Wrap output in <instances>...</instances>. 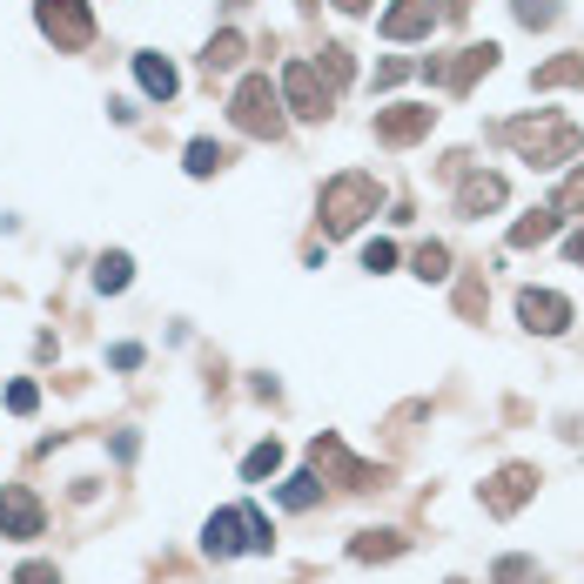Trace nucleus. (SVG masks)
I'll return each mask as SVG.
<instances>
[{
	"label": "nucleus",
	"mask_w": 584,
	"mask_h": 584,
	"mask_svg": "<svg viewBox=\"0 0 584 584\" xmlns=\"http://www.w3.org/2000/svg\"><path fill=\"white\" fill-rule=\"evenodd\" d=\"M135 81H141V88H148L155 101H168V95L181 88V75H175V68H168L161 55H135Z\"/></svg>",
	"instance_id": "15"
},
{
	"label": "nucleus",
	"mask_w": 584,
	"mask_h": 584,
	"mask_svg": "<svg viewBox=\"0 0 584 584\" xmlns=\"http://www.w3.org/2000/svg\"><path fill=\"white\" fill-rule=\"evenodd\" d=\"M283 101H289V115L323 121V115H329V101H336V88L323 81V68H316V61H289V68H283Z\"/></svg>",
	"instance_id": "4"
},
{
	"label": "nucleus",
	"mask_w": 584,
	"mask_h": 584,
	"mask_svg": "<svg viewBox=\"0 0 584 584\" xmlns=\"http://www.w3.org/2000/svg\"><path fill=\"white\" fill-rule=\"evenodd\" d=\"M430 121H437V108L397 101V108H383V115H376V141H383V148H410V141L430 135Z\"/></svg>",
	"instance_id": "7"
},
{
	"label": "nucleus",
	"mask_w": 584,
	"mask_h": 584,
	"mask_svg": "<svg viewBox=\"0 0 584 584\" xmlns=\"http://www.w3.org/2000/svg\"><path fill=\"white\" fill-rule=\"evenodd\" d=\"M316 497H323V477H316V471H303V477L283 484V504H289V511H309Z\"/></svg>",
	"instance_id": "23"
},
{
	"label": "nucleus",
	"mask_w": 584,
	"mask_h": 584,
	"mask_svg": "<svg viewBox=\"0 0 584 584\" xmlns=\"http://www.w3.org/2000/svg\"><path fill=\"white\" fill-rule=\"evenodd\" d=\"M517 316H524V329H537V336L571 329V303H564L557 289H524V296H517Z\"/></svg>",
	"instance_id": "10"
},
{
	"label": "nucleus",
	"mask_w": 584,
	"mask_h": 584,
	"mask_svg": "<svg viewBox=\"0 0 584 584\" xmlns=\"http://www.w3.org/2000/svg\"><path fill=\"white\" fill-rule=\"evenodd\" d=\"M551 209H557V216H584V161H577V168L564 175V181H557V195H551Z\"/></svg>",
	"instance_id": "18"
},
{
	"label": "nucleus",
	"mask_w": 584,
	"mask_h": 584,
	"mask_svg": "<svg viewBox=\"0 0 584 584\" xmlns=\"http://www.w3.org/2000/svg\"><path fill=\"white\" fill-rule=\"evenodd\" d=\"M457 209L464 216H484V209H504V175H471L457 188Z\"/></svg>",
	"instance_id": "14"
},
{
	"label": "nucleus",
	"mask_w": 584,
	"mask_h": 584,
	"mask_svg": "<svg viewBox=\"0 0 584 584\" xmlns=\"http://www.w3.org/2000/svg\"><path fill=\"white\" fill-rule=\"evenodd\" d=\"M517 21L524 28H551L557 21V0H517Z\"/></svg>",
	"instance_id": "27"
},
{
	"label": "nucleus",
	"mask_w": 584,
	"mask_h": 584,
	"mask_svg": "<svg viewBox=\"0 0 584 584\" xmlns=\"http://www.w3.org/2000/svg\"><path fill=\"white\" fill-rule=\"evenodd\" d=\"M14 584H61V571H55V564H21Z\"/></svg>",
	"instance_id": "29"
},
{
	"label": "nucleus",
	"mask_w": 584,
	"mask_h": 584,
	"mask_svg": "<svg viewBox=\"0 0 584 584\" xmlns=\"http://www.w3.org/2000/svg\"><path fill=\"white\" fill-rule=\"evenodd\" d=\"M464 8H471V0H451V14H464Z\"/></svg>",
	"instance_id": "34"
},
{
	"label": "nucleus",
	"mask_w": 584,
	"mask_h": 584,
	"mask_svg": "<svg viewBox=\"0 0 584 584\" xmlns=\"http://www.w3.org/2000/svg\"><path fill=\"white\" fill-rule=\"evenodd\" d=\"M497 68V41H477V48H464L457 61H424V75L437 81V88H471L477 75H491Z\"/></svg>",
	"instance_id": "8"
},
{
	"label": "nucleus",
	"mask_w": 584,
	"mask_h": 584,
	"mask_svg": "<svg viewBox=\"0 0 584 584\" xmlns=\"http://www.w3.org/2000/svg\"><path fill=\"white\" fill-rule=\"evenodd\" d=\"M557 222H564L557 209H537V216H524V222L511 229V242H517V249H537V242H551V236H557Z\"/></svg>",
	"instance_id": "17"
},
{
	"label": "nucleus",
	"mask_w": 584,
	"mask_h": 584,
	"mask_svg": "<svg viewBox=\"0 0 584 584\" xmlns=\"http://www.w3.org/2000/svg\"><path fill=\"white\" fill-rule=\"evenodd\" d=\"M128 269H135V263L115 249V256H101V263H95V283H101L108 296H121V289H128Z\"/></svg>",
	"instance_id": "22"
},
{
	"label": "nucleus",
	"mask_w": 584,
	"mask_h": 584,
	"mask_svg": "<svg viewBox=\"0 0 584 584\" xmlns=\"http://www.w3.org/2000/svg\"><path fill=\"white\" fill-rule=\"evenodd\" d=\"M34 21H41V34H48L55 48H88V41H95V14H88V0H41Z\"/></svg>",
	"instance_id": "5"
},
{
	"label": "nucleus",
	"mask_w": 584,
	"mask_h": 584,
	"mask_svg": "<svg viewBox=\"0 0 584 584\" xmlns=\"http://www.w3.org/2000/svg\"><path fill=\"white\" fill-rule=\"evenodd\" d=\"M397 551H404L397 531H363V537L349 544V557H363V564H369V557H397Z\"/></svg>",
	"instance_id": "19"
},
{
	"label": "nucleus",
	"mask_w": 584,
	"mask_h": 584,
	"mask_svg": "<svg viewBox=\"0 0 584 584\" xmlns=\"http://www.w3.org/2000/svg\"><path fill=\"white\" fill-rule=\"evenodd\" d=\"M491 584H544V571H537L531 557H497V571H491Z\"/></svg>",
	"instance_id": "24"
},
{
	"label": "nucleus",
	"mask_w": 584,
	"mask_h": 584,
	"mask_svg": "<svg viewBox=\"0 0 584 584\" xmlns=\"http://www.w3.org/2000/svg\"><path fill=\"white\" fill-rule=\"evenodd\" d=\"M577 81H584V55H557V61H544V68L531 75L537 95H551V88H577Z\"/></svg>",
	"instance_id": "16"
},
{
	"label": "nucleus",
	"mask_w": 584,
	"mask_h": 584,
	"mask_svg": "<svg viewBox=\"0 0 584 584\" xmlns=\"http://www.w3.org/2000/svg\"><path fill=\"white\" fill-rule=\"evenodd\" d=\"M236 61H242V34H216V41H209V55H202V68H209V75H216V68H236Z\"/></svg>",
	"instance_id": "26"
},
{
	"label": "nucleus",
	"mask_w": 584,
	"mask_h": 584,
	"mask_svg": "<svg viewBox=\"0 0 584 584\" xmlns=\"http://www.w3.org/2000/svg\"><path fill=\"white\" fill-rule=\"evenodd\" d=\"M389 263H397V249H389V242H369V249H363V269H376V276H383Z\"/></svg>",
	"instance_id": "30"
},
{
	"label": "nucleus",
	"mask_w": 584,
	"mask_h": 584,
	"mask_svg": "<svg viewBox=\"0 0 584 584\" xmlns=\"http://www.w3.org/2000/svg\"><path fill=\"white\" fill-rule=\"evenodd\" d=\"M564 256H571V263H584V229H577L571 242H564Z\"/></svg>",
	"instance_id": "32"
},
{
	"label": "nucleus",
	"mask_w": 584,
	"mask_h": 584,
	"mask_svg": "<svg viewBox=\"0 0 584 584\" xmlns=\"http://www.w3.org/2000/svg\"><path fill=\"white\" fill-rule=\"evenodd\" d=\"M410 269H417L424 283H444V276H451V249H444V242H424V249L410 256Z\"/></svg>",
	"instance_id": "20"
},
{
	"label": "nucleus",
	"mask_w": 584,
	"mask_h": 584,
	"mask_svg": "<svg viewBox=\"0 0 584 584\" xmlns=\"http://www.w3.org/2000/svg\"><path fill=\"white\" fill-rule=\"evenodd\" d=\"M229 121H236L242 135L276 141V135H283V88H269V75H249V81L229 95Z\"/></svg>",
	"instance_id": "3"
},
{
	"label": "nucleus",
	"mask_w": 584,
	"mask_h": 584,
	"mask_svg": "<svg viewBox=\"0 0 584 584\" xmlns=\"http://www.w3.org/2000/svg\"><path fill=\"white\" fill-rule=\"evenodd\" d=\"M437 28V8L430 0H397V8L383 14V41H424Z\"/></svg>",
	"instance_id": "13"
},
{
	"label": "nucleus",
	"mask_w": 584,
	"mask_h": 584,
	"mask_svg": "<svg viewBox=\"0 0 584 584\" xmlns=\"http://www.w3.org/2000/svg\"><path fill=\"white\" fill-rule=\"evenodd\" d=\"M222 161H229L222 141H188V175H216Z\"/></svg>",
	"instance_id": "25"
},
{
	"label": "nucleus",
	"mask_w": 584,
	"mask_h": 584,
	"mask_svg": "<svg viewBox=\"0 0 584 584\" xmlns=\"http://www.w3.org/2000/svg\"><path fill=\"white\" fill-rule=\"evenodd\" d=\"M34 404H41V389H34V383H14V389H8V410H14V417H28Z\"/></svg>",
	"instance_id": "28"
},
{
	"label": "nucleus",
	"mask_w": 584,
	"mask_h": 584,
	"mask_svg": "<svg viewBox=\"0 0 584 584\" xmlns=\"http://www.w3.org/2000/svg\"><path fill=\"white\" fill-rule=\"evenodd\" d=\"M309 464H316V477H323V484L336 477L343 491H369V484H376V471H369V464H356V457L343 451V437H316V444H309Z\"/></svg>",
	"instance_id": "6"
},
{
	"label": "nucleus",
	"mask_w": 584,
	"mask_h": 584,
	"mask_svg": "<svg viewBox=\"0 0 584 584\" xmlns=\"http://www.w3.org/2000/svg\"><path fill=\"white\" fill-rule=\"evenodd\" d=\"M504 141H511V148H517V161H531V168H564V161H577V148H584L577 121H557V115H537V121H504Z\"/></svg>",
	"instance_id": "1"
},
{
	"label": "nucleus",
	"mask_w": 584,
	"mask_h": 584,
	"mask_svg": "<svg viewBox=\"0 0 584 584\" xmlns=\"http://www.w3.org/2000/svg\"><path fill=\"white\" fill-rule=\"evenodd\" d=\"M41 524H48V511H41L34 491H21V484L0 491V531L8 537H41Z\"/></svg>",
	"instance_id": "11"
},
{
	"label": "nucleus",
	"mask_w": 584,
	"mask_h": 584,
	"mask_svg": "<svg viewBox=\"0 0 584 584\" xmlns=\"http://www.w3.org/2000/svg\"><path fill=\"white\" fill-rule=\"evenodd\" d=\"M531 491H537V471H531V464H504V471L484 484V511H491V517H511V511H524Z\"/></svg>",
	"instance_id": "9"
},
{
	"label": "nucleus",
	"mask_w": 584,
	"mask_h": 584,
	"mask_svg": "<svg viewBox=\"0 0 584 584\" xmlns=\"http://www.w3.org/2000/svg\"><path fill=\"white\" fill-rule=\"evenodd\" d=\"M336 8H343V14H363V8H369V0H336Z\"/></svg>",
	"instance_id": "33"
},
{
	"label": "nucleus",
	"mask_w": 584,
	"mask_h": 584,
	"mask_svg": "<svg viewBox=\"0 0 584 584\" xmlns=\"http://www.w3.org/2000/svg\"><path fill=\"white\" fill-rule=\"evenodd\" d=\"M202 551H209V557L249 551V511H216V517L202 524Z\"/></svg>",
	"instance_id": "12"
},
{
	"label": "nucleus",
	"mask_w": 584,
	"mask_h": 584,
	"mask_svg": "<svg viewBox=\"0 0 584 584\" xmlns=\"http://www.w3.org/2000/svg\"><path fill=\"white\" fill-rule=\"evenodd\" d=\"M451 584H464V577H451Z\"/></svg>",
	"instance_id": "35"
},
{
	"label": "nucleus",
	"mask_w": 584,
	"mask_h": 584,
	"mask_svg": "<svg viewBox=\"0 0 584 584\" xmlns=\"http://www.w3.org/2000/svg\"><path fill=\"white\" fill-rule=\"evenodd\" d=\"M376 202H383L376 175L343 168V175H329V181H323V229H329V236H356V229H363V216H376Z\"/></svg>",
	"instance_id": "2"
},
{
	"label": "nucleus",
	"mask_w": 584,
	"mask_h": 584,
	"mask_svg": "<svg viewBox=\"0 0 584 584\" xmlns=\"http://www.w3.org/2000/svg\"><path fill=\"white\" fill-rule=\"evenodd\" d=\"M276 471H283V444H256V451L242 457V477H249V484H263V477H276Z\"/></svg>",
	"instance_id": "21"
},
{
	"label": "nucleus",
	"mask_w": 584,
	"mask_h": 584,
	"mask_svg": "<svg viewBox=\"0 0 584 584\" xmlns=\"http://www.w3.org/2000/svg\"><path fill=\"white\" fill-rule=\"evenodd\" d=\"M404 75H410V61H383V68H376V88H397Z\"/></svg>",
	"instance_id": "31"
}]
</instances>
